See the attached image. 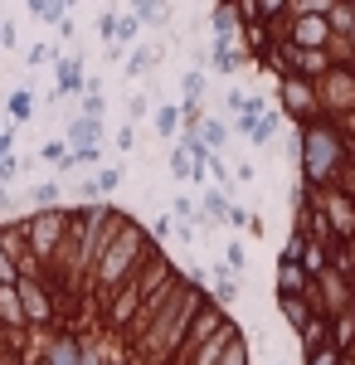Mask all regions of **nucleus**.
Here are the masks:
<instances>
[{
	"label": "nucleus",
	"instance_id": "nucleus-1",
	"mask_svg": "<svg viewBox=\"0 0 355 365\" xmlns=\"http://www.w3.org/2000/svg\"><path fill=\"white\" fill-rule=\"evenodd\" d=\"M302 161H307V175H312V180H326L331 175V166H336V137H331L326 127H312V132H307Z\"/></svg>",
	"mask_w": 355,
	"mask_h": 365
},
{
	"label": "nucleus",
	"instance_id": "nucleus-15",
	"mask_svg": "<svg viewBox=\"0 0 355 365\" xmlns=\"http://www.w3.org/2000/svg\"><path fill=\"white\" fill-rule=\"evenodd\" d=\"M205 141H210V146H224V127H219V122H205Z\"/></svg>",
	"mask_w": 355,
	"mask_h": 365
},
{
	"label": "nucleus",
	"instance_id": "nucleus-8",
	"mask_svg": "<svg viewBox=\"0 0 355 365\" xmlns=\"http://www.w3.org/2000/svg\"><path fill=\"white\" fill-rule=\"evenodd\" d=\"M29 15H34V20H58V25H63V5H39V0H34Z\"/></svg>",
	"mask_w": 355,
	"mask_h": 365
},
{
	"label": "nucleus",
	"instance_id": "nucleus-19",
	"mask_svg": "<svg viewBox=\"0 0 355 365\" xmlns=\"http://www.w3.org/2000/svg\"><path fill=\"white\" fill-rule=\"evenodd\" d=\"M0 205H5V190H0Z\"/></svg>",
	"mask_w": 355,
	"mask_h": 365
},
{
	"label": "nucleus",
	"instance_id": "nucleus-20",
	"mask_svg": "<svg viewBox=\"0 0 355 365\" xmlns=\"http://www.w3.org/2000/svg\"><path fill=\"white\" fill-rule=\"evenodd\" d=\"M44 365H49V361H44Z\"/></svg>",
	"mask_w": 355,
	"mask_h": 365
},
{
	"label": "nucleus",
	"instance_id": "nucleus-16",
	"mask_svg": "<svg viewBox=\"0 0 355 365\" xmlns=\"http://www.w3.org/2000/svg\"><path fill=\"white\" fill-rule=\"evenodd\" d=\"M98 29H103V39H117V20H112V15H103V20H98Z\"/></svg>",
	"mask_w": 355,
	"mask_h": 365
},
{
	"label": "nucleus",
	"instance_id": "nucleus-13",
	"mask_svg": "<svg viewBox=\"0 0 355 365\" xmlns=\"http://www.w3.org/2000/svg\"><path fill=\"white\" fill-rule=\"evenodd\" d=\"M200 175V166H190V151H175V175Z\"/></svg>",
	"mask_w": 355,
	"mask_h": 365
},
{
	"label": "nucleus",
	"instance_id": "nucleus-9",
	"mask_svg": "<svg viewBox=\"0 0 355 365\" xmlns=\"http://www.w3.org/2000/svg\"><path fill=\"white\" fill-rule=\"evenodd\" d=\"M122 180V170H98V180H93V190H112Z\"/></svg>",
	"mask_w": 355,
	"mask_h": 365
},
{
	"label": "nucleus",
	"instance_id": "nucleus-3",
	"mask_svg": "<svg viewBox=\"0 0 355 365\" xmlns=\"http://www.w3.org/2000/svg\"><path fill=\"white\" fill-rule=\"evenodd\" d=\"M68 141H73L78 151H93V141H98V117H78V122H68Z\"/></svg>",
	"mask_w": 355,
	"mask_h": 365
},
{
	"label": "nucleus",
	"instance_id": "nucleus-18",
	"mask_svg": "<svg viewBox=\"0 0 355 365\" xmlns=\"http://www.w3.org/2000/svg\"><path fill=\"white\" fill-rule=\"evenodd\" d=\"M10 141H15V137H10V132H0V161L10 156Z\"/></svg>",
	"mask_w": 355,
	"mask_h": 365
},
{
	"label": "nucleus",
	"instance_id": "nucleus-11",
	"mask_svg": "<svg viewBox=\"0 0 355 365\" xmlns=\"http://www.w3.org/2000/svg\"><path fill=\"white\" fill-rule=\"evenodd\" d=\"M29 200H34V205H54L58 190H54V185H34V195H29Z\"/></svg>",
	"mask_w": 355,
	"mask_h": 365
},
{
	"label": "nucleus",
	"instance_id": "nucleus-12",
	"mask_svg": "<svg viewBox=\"0 0 355 365\" xmlns=\"http://www.w3.org/2000/svg\"><path fill=\"white\" fill-rule=\"evenodd\" d=\"M49 58H54V44H34L29 49V63H49Z\"/></svg>",
	"mask_w": 355,
	"mask_h": 365
},
{
	"label": "nucleus",
	"instance_id": "nucleus-17",
	"mask_svg": "<svg viewBox=\"0 0 355 365\" xmlns=\"http://www.w3.org/2000/svg\"><path fill=\"white\" fill-rule=\"evenodd\" d=\"M137 15L146 20V25H156V20H161V10H156V5H137Z\"/></svg>",
	"mask_w": 355,
	"mask_h": 365
},
{
	"label": "nucleus",
	"instance_id": "nucleus-4",
	"mask_svg": "<svg viewBox=\"0 0 355 365\" xmlns=\"http://www.w3.org/2000/svg\"><path fill=\"white\" fill-rule=\"evenodd\" d=\"M0 317H5V322H25V302H20V287H0Z\"/></svg>",
	"mask_w": 355,
	"mask_h": 365
},
{
	"label": "nucleus",
	"instance_id": "nucleus-14",
	"mask_svg": "<svg viewBox=\"0 0 355 365\" xmlns=\"http://www.w3.org/2000/svg\"><path fill=\"white\" fill-rule=\"evenodd\" d=\"M151 58H156L151 49H141V54H132V63H127V68H132V73H141V68H151Z\"/></svg>",
	"mask_w": 355,
	"mask_h": 365
},
{
	"label": "nucleus",
	"instance_id": "nucleus-2",
	"mask_svg": "<svg viewBox=\"0 0 355 365\" xmlns=\"http://www.w3.org/2000/svg\"><path fill=\"white\" fill-rule=\"evenodd\" d=\"M15 287H20V302H25V317H29V322H44V317H49V297H44V292H39L34 282H15Z\"/></svg>",
	"mask_w": 355,
	"mask_h": 365
},
{
	"label": "nucleus",
	"instance_id": "nucleus-10",
	"mask_svg": "<svg viewBox=\"0 0 355 365\" xmlns=\"http://www.w3.org/2000/svg\"><path fill=\"white\" fill-rule=\"evenodd\" d=\"M180 88H185V93H190V103H195V98H200V88H205V78H200V73H195V68H190V73H185V78H180Z\"/></svg>",
	"mask_w": 355,
	"mask_h": 365
},
{
	"label": "nucleus",
	"instance_id": "nucleus-7",
	"mask_svg": "<svg viewBox=\"0 0 355 365\" xmlns=\"http://www.w3.org/2000/svg\"><path fill=\"white\" fill-rule=\"evenodd\" d=\"M29 113H34V93H10V117H20V122H25Z\"/></svg>",
	"mask_w": 355,
	"mask_h": 365
},
{
	"label": "nucleus",
	"instance_id": "nucleus-5",
	"mask_svg": "<svg viewBox=\"0 0 355 365\" xmlns=\"http://www.w3.org/2000/svg\"><path fill=\"white\" fill-rule=\"evenodd\" d=\"M49 365H78V346L68 336H58L54 346H49Z\"/></svg>",
	"mask_w": 355,
	"mask_h": 365
},
{
	"label": "nucleus",
	"instance_id": "nucleus-6",
	"mask_svg": "<svg viewBox=\"0 0 355 365\" xmlns=\"http://www.w3.org/2000/svg\"><path fill=\"white\" fill-rule=\"evenodd\" d=\"M78 83H83V68L73 63V58H63V63H58V88H63V93H73Z\"/></svg>",
	"mask_w": 355,
	"mask_h": 365
}]
</instances>
